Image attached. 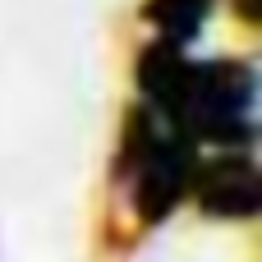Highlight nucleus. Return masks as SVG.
I'll return each mask as SVG.
<instances>
[{
    "instance_id": "obj_3",
    "label": "nucleus",
    "mask_w": 262,
    "mask_h": 262,
    "mask_svg": "<svg viewBox=\"0 0 262 262\" xmlns=\"http://www.w3.org/2000/svg\"><path fill=\"white\" fill-rule=\"evenodd\" d=\"M189 74H193V60H184L180 46H170V41H157V46L138 51V69H134L138 92L147 97V106H157L166 115H175V106L189 88Z\"/></svg>"
},
{
    "instance_id": "obj_2",
    "label": "nucleus",
    "mask_w": 262,
    "mask_h": 262,
    "mask_svg": "<svg viewBox=\"0 0 262 262\" xmlns=\"http://www.w3.org/2000/svg\"><path fill=\"white\" fill-rule=\"evenodd\" d=\"M198 207L216 221H249L258 216V166L249 157H226L212 161L193 175Z\"/></svg>"
},
{
    "instance_id": "obj_1",
    "label": "nucleus",
    "mask_w": 262,
    "mask_h": 262,
    "mask_svg": "<svg viewBox=\"0 0 262 262\" xmlns=\"http://www.w3.org/2000/svg\"><path fill=\"white\" fill-rule=\"evenodd\" d=\"M193 147L184 143V134H157V143L138 157V161H129L124 166V175L134 180V203H138V212L147 216V221H161V216H170V207L189 193V184H193Z\"/></svg>"
},
{
    "instance_id": "obj_4",
    "label": "nucleus",
    "mask_w": 262,
    "mask_h": 262,
    "mask_svg": "<svg viewBox=\"0 0 262 262\" xmlns=\"http://www.w3.org/2000/svg\"><path fill=\"white\" fill-rule=\"evenodd\" d=\"M212 14V0H147L143 5V18L161 32V41L180 46V41H193L203 32Z\"/></svg>"
},
{
    "instance_id": "obj_5",
    "label": "nucleus",
    "mask_w": 262,
    "mask_h": 262,
    "mask_svg": "<svg viewBox=\"0 0 262 262\" xmlns=\"http://www.w3.org/2000/svg\"><path fill=\"white\" fill-rule=\"evenodd\" d=\"M235 9H239L244 23H258L262 18V0H235Z\"/></svg>"
}]
</instances>
